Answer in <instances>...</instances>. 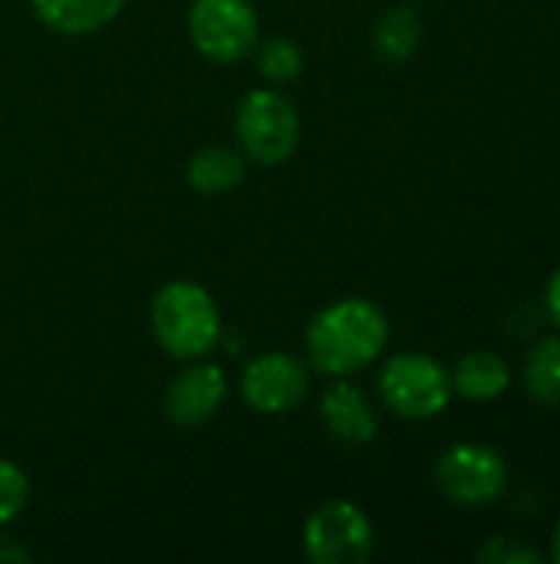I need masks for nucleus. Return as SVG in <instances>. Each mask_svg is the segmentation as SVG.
I'll use <instances>...</instances> for the list:
<instances>
[{"mask_svg":"<svg viewBox=\"0 0 560 564\" xmlns=\"http://www.w3.org/2000/svg\"><path fill=\"white\" fill-rule=\"evenodd\" d=\"M389 344V317L380 304L366 297H340L317 311L307 324L304 347L314 370L323 377H350L373 360Z\"/></svg>","mask_w":560,"mask_h":564,"instance_id":"1","label":"nucleus"},{"mask_svg":"<svg viewBox=\"0 0 560 564\" xmlns=\"http://www.w3.org/2000/svg\"><path fill=\"white\" fill-rule=\"evenodd\" d=\"M152 334L175 360H201L221 340V311L195 281H172L152 301Z\"/></svg>","mask_w":560,"mask_h":564,"instance_id":"2","label":"nucleus"},{"mask_svg":"<svg viewBox=\"0 0 560 564\" xmlns=\"http://www.w3.org/2000/svg\"><path fill=\"white\" fill-rule=\"evenodd\" d=\"M380 400L399 420H436L452 403V373L432 354L406 350L386 360L380 370Z\"/></svg>","mask_w":560,"mask_h":564,"instance_id":"3","label":"nucleus"},{"mask_svg":"<svg viewBox=\"0 0 560 564\" xmlns=\"http://www.w3.org/2000/svg\"><path fill=\"white\" fill-rule=\"evenodd\" d=\"M436 489L442 499L462 509H485L508 492V463L488 443H455L449 446L432 469Z\"/></svg>","mask_w":560,"mask_h":564,"instance_id":"4","label":"nucleus"},{"mask_svg":"<svg viewBox=\"0 0 560 564\" xmlns=\"http://www.w3.org/2000/svg\"><path fill=\"white\" fill-rule=\"evenodd\" d=\"M234 135L257 165H281L300 142L297 106L277 89H251L238 106Z\"/></svg>","mask_w":560,"mask_h":564,"instance_id":"5","label":"nucleus"},{"mask_svg":"<svg viewBox=\"0 0 560 564\" xmlns=\"http://www.w3.org/2000/svg\"><path fill=\"white\" fill-rule=\"evenodd\" d=\"M373 545L376 532L370 516L347 499L323 502L304 525V552L314 564H363Z\"/></svg>","mask_w":560,"mask_h":564,"instance_id":"6","label":"nucleus"},{"mask_svg":"<svg viewBox=\"0 0 560 564\" xmlns=\"http://www.w3.org/2000/svg\"><path fill=\"white\" fill-rule=\"evenodd\" d=\"M195 50L215 63H238L257 46V13L248 0H195L188 10Z\"/></svg>","mask_w":560,"mask_h":564,"instance_id":"7","label":"nucleus"},{"mask_svg":"<svg viewBox=\"0 0 560 564\" xmlns=\"http://www.w3.org/2000/svg\"><path fill=\"white\" fill-rule=\"evenodd\" d=\"M310 377L304 364L284 350L254 357L241 373V397L261 416H281L304 403Z\"/></svg>","mask_w":560,"mask_h":564,"instance_id":"8","label":"nucleus"},{"mask_svg":"<svg viewBox=\"0 0 560 564\" xmlns=\"http://www.w3.org/2000/svg\"><path fill=\"white\" fill-rule=\"evenodd\" d=\"M224 397H228L224 370L201 357L168 383L165 416L175 426H201L224 406Z\"/></svg>","mask_w":560,"mask_h":564,"instance_id":"9","label":"nucleus"},{"mask_svg":"<svg viewBox=\"0 0 560 564\" xmlns=\"http://www.w3.org/2000/svg\"><path fill=\"white\" fill-rule=\"evenodd\" d=\"M320 423L343 446H366L376 440V430H380L370 397L350 380H337L327 387L320 400Z\"/></svg>","mask_w":560,"mask_h":564,"instance_id":"10","label":"nucleus"},{"mask_svg":"<svg viewBox=\"0 0 560 564\" xmlns=\"http://www.w3.org/2000/svg\"><path fill=\"white\" fill-rule=\"evenodd\" d=\"M449 373H452V393L469 403L502 400L515 380L508 360L492 350H469L465 357H459V364Z\"/></svg>","mask_w":560,"mask_h":564,"instance_id":"11","label":"nucleus"},{"mask_svg":"<svg viewBox=\"0 0 560 564\" xmlns=\"http://www.w3.org/2000/svg\"><path fill=\"white\" fill-rule=\"evenodd\" d=\"M125 0H33V10L43 26L63 36H86L109 26Z\"/></svg>","mask_w":560,"mask_h":564,"instance_id":"12","label":"nucleus"},{"mask_svg":"<svg viewBox=\"0 0 560 564\" xmlns=\"http://www.w3.org/2000/svg\"><path fill=\"white\" fill-rule=\"evenodd\" d=\"M521 387L528 400H535L545 410L560 406V337L548 334L538 337L521 364Z\"/></svg>","mask_w":560,"mask_h":564,"instance_id":"13","label":"nucleus"},{"mask_svg":"<svg viewBox=\"0 0 560 564\" xmlns=\"http://www.w3.org/2000/svg\"><path fill=\"white\" fill-rule=\"evenodd\" d=\"M241 182H244V159H241V152H234V149L208 145V149L195 152L191 162H188V185H191L198 195H205V198L228 195V192H234Z\"/></svg>","mask_w":560,"mask_h":564,"instance_id":"14","label":"nucleus"},{"mask_svg":"<svg viewBox=\"0 0 560 564\" xmlns=\"http://www.w3.org/2000/svg\"><path fill=\"white\" fill-rule=\"evenodd\" d=\"M422 43V20L409 7L386 10L373 26V50L386 63H406Z\"/></svg>","mask_w":560,"mask_h":564,"instance_id":"15","label":"nucleus"},{"mask_svg":"<svg viewBox=\"0 0 560 564\" xmlns=\"http://www.w3.org/2000/svg\"><path fill=\"white\" fill-rule=\"evenodd\" d=\"M257 73L271 83H290L304 73V50L287 36H267L257 46Z\"/></svg>","mask_w":560,"mask_h":564,"instance_id":"16","label":"nucleus"},{"mask_svg":"<svg viewBox=\"0 0 560 564\" xmlns=\"http://www.w3.org/2000/svg\"><path fill=\"white\" fill-rule=\"evenodd\" d=\"M475 562L482 564H541L545 552L515 539V535H492L485 539V545L475 552Z\"/></svg>","mask_w":560,"mask_h":564,"instance_id":"17","label":"nucleus"},{"mask_svg":"<svg viewBox=\"0 0 560 564\" xmlns=\"http://www.w3.org/2000/svg\"><path fill=\"white\" fill-rule=\"evenodd\" d=\"M30 502V479L26 473L10 463L0 459V525H10Z\"/></svg>","mask_w":560,"mask_h":564,"instance_id":"18","label":"nucleus"},{"mask_svg":"<svg viewBox=\"0 0 560 564\" xmlns=\"http://www.w3.org/2000/svg\"><path fill=\"white\" fill-rule=\"evenodd\" d=\"M545 314L560 330V264L554 268V274L548 278V288H545Z\"/></svg>","mask_w":560,"mask_h":564,"instance_id":"19","label":"nucleus"},{"mask_svg":"<svg viewBox=\"0 0 560 564\" xmlns=\"http://www.w3.org/2000/svg\"><path fill=\"white\" fill-rule=\"evenodd\" d=\"M10 562H30V552H26L23 545H17L13 539H3V535H0V564Z\"/></svg>","mask_w":560,"mask_h":564,"instance_id":"20","label":"nucleus"},{"mask_svg":"<svg viewBox=\"0 0 560 564\" xmlns=\"http://www.w3.org/2000/svg\"><path fill=\"white\" fill-rule=\"evenodd\" d=\"M551 558L560 564V519L554 522V532H551Z\"/></svg>","mask_w":560,"mask_h":564,"instance_id":"21","label":"nucleus"}]
</instances>
